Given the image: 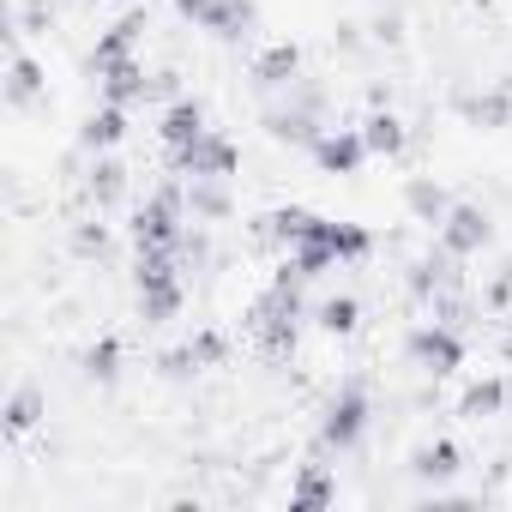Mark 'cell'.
<instances>
[{"instance_id": "44dd1931", "label": "cell", "mask_w": 512, "mask_h": 512, "mask_svg": "<svg viewBox=\"0 0 512 512\" xmlns=\"http://www.w3.org/2000/svg\"><path fill=\"white\" fill-rule=\"evenodd\" d=\"M43 422V392L37 386H19L13 404H7V434H31Z\"/></svg>"}, {"instance_id": "9c48e42d", "label": "cell", "mask_w": 512, "mask_h": 512, "mask_svg": "<svg viewBox=\"0 0 512 512\" xmlns=\"http://www.w3.org/2000/svg\"><path fill=\"white\" fill-rule=\"evenodd\" d=\"M103 73V103H121V109H133V103H145V91H151V79H145V67L127 55V61H109V67H97Z\"/></svg>"}, {"instance_id": "cb8c5ba5", "label": "cell", "mask_w": 512, "mask_h": 512, "mask_svg": "<svg viewBox=\"0 0 512 512\" xmlns=\"http://www.w3.org/2000/svg\"><path fill=\"white\" fill-rule=\"evenodd\" d=\"M121 175H127L121 163H97V169H91V199H97V205L121 199Z\"/></svg>"}, {"instance_id": "7c38bea8", "label": "cell", "mask_w": 512, "mask_h": 512, "mask_svg": "<svg viewBox=\"0 0 512 512\" xmlns=\"http://www.w3.org/2000/svg\"><path fill=\"white\" fill-rule=\"evenodd\" d=\"M187 211H193V217H205V223L229 217V193H223V175H187Z\"/></svg>"}, {"instance_id": "52a82bcc", "label": "cell", "mask_w": 512, "mask_h": 512, "mask_svg": "<svg viewBox=\"0 0 512 512\" xmlns=\"http://www.w3.org/2000/svg\"><path fill=\"white\" fill-rule=\"evenodd\" d=\"M362 157H374L368 139H362V127H338V133H320V139H314V163H320L326 175H356Z\"/></svg>"}, {"instance_id": "ffe728a7", "label": "cell", "mask_w": 512, "mask_h": 512, "mask_svg": "<svg viewBox=\"0 0 512 512\" xmlns=\"http://www.w3.org/2000/svg\"><path fill=\"white\" fill-rule=\"evenodd\" d=\"M314 320H320V332L344 338V332H356L362 308H356V296H332V302H320V308H314Z\"/></svg>"}, {"instance_id": "9a60e30c", "label": "cell", "mask_w": 512, "mask_h": 512, "mask_svg": "<svg viewBox=\"0 0 512 512\" xmlns=\"http://www.w3.org/2000/svg\"><path fill=\"white\" fill-rule=\"evenodd\" d=\"M139 37H145V13H133V19H121L103 43H97V55H91V67H109V61H127L133 49H139Z\"/></svg>"}, {"instance_id": "5bb4252c", "label": "cell", "mask_w": 512, "mask_h": 512, "mask_svg": "<svg viewBox=\"0 0 512 512\" xmlns=\"http://www.w3.org/2000/svg\"><path fill=\"white\" fill-rule=\"evenodd\" d=\"M332 494H338L332 488V470L326 464H308L302 482L290 488V512H320V506H332Z\"/></svg>"}, {"instance_id": "484cf974", "label": "cell", "mask_w": 512, "mask_h": 512, "mask_svg": "<svg viewBox=\"0 0 512 512\" xmlns=\"http://www.w3.org/2000/svg\"><path fill=\"white\" fill-rule=\"evenodd\" d=\"M103 241H109V235H103V223H97V229H79V235H73V247H79V253H103Z\"/></svg>"}, {"instance_id": "ac0fdd59", "label": "cell", "mask_w": 512, "mask_h": 512, "mask_svg": "<svg viewBox=\"0 0 512 512\" xmlns=\"http://www.w3.org/2000/svg\"><path fill=\"white\" fill-rule=\"evenodd\" d=\"M410 470H416L422 482H446V476L458 470V446H452V440H434V446H416V458H410Z\"/></svg>"}, {"instance_id": "8992f818", "label": "cell", "mask_w": 512, "mask_h": 512, "mask_svg": "<svg viewBox=\"0 0 512 512\" xmlns=\"http://www.w3.org/2000/svg\"><path fill=\"white\" fill-rule=\"evenodd\" d=\"M169 169L175 175H235V145L229 139H217V133H205V139H193L187 151H169Z\"/></svg>"}, {"instance_id": "2e32d148", "label": "cell", "mask_w": 512, "mask_h": 512, "mask_svg": "<svg viewBox=\"0 0 512 512\" xmlns=\"http://www.w3.org/2000/svg\"><path fill=\"white\" fill-rule=\"evenodd\" d=\"M362 139H368L374 157H398V151H404V121H398L392 109H374V115L362 121Z\"/></svg>"}, {"instance_id": "d6986e66", "label": "cell", "mask_w": 512, "mask_h": 512, "mask_svg": "<svg viewBox=\"0 0 512 512\" xmlns=\"http://www.w3.org/2000/svg\"><path fill=\"white\" fill-rule=\"evenodd\" d=\"M404 205H410V211H416L422 223H440V217L452 211V199H446V193H440L434 181H410V187H404Z\"/></svg>"}, {"instance_id": "e0dca14e", "label": "cell", "mask_w": 512, "mask_h": 512, "mask_svg": "<svg viewBox=\"0 0 512 512\" xmlns=\"http://www.w3.org/2000/svg\"><path fill=\"white\" fill-rule=\"evenodd\" d=\"M247 25H253V0H217V7H211V19H205L199 31H211V37L235 43V37H241Z\"/></svg>"}, {"instance_id": "277c9868", "label": "cell", "mask_w": 512, "mask_h": 512, "mask_svg": "<svg viewBox=\"0 0 512 512\" xmlns=\"http://www.w3.org/2000/svg\"><path fill=\"white\" fill-rule=\"evenodd\" d=\"M410 362H416L422 374H458V368H464V338H458L446 320H428V326L410 332Z\"/></svg>"}, {"instance_id": "ba28073f", "label": "cell", "mask_w": 512, "mask_h": 512, "mask_svg": "<svg viewBox=\"0 0 512 512\" xmlns=\"http://www.w3.org/2000/svg\"><path fill=\"white\" fill-rule=\"evenodd\" d=\"M157 133H163V145H169V151H187V145H193V139H205L211 127H205V109H199L193 97H175V103L163 109Z\"/></svg>"}, {"instance_id": "7a4b0ae2", "label": "cell", "mask_w": 512, "mask_h": 512, "mask_svg": "<svg viewBox=\"0 0 512 512\" xmlns=\"http://www.w3.org/2000/svg\"><path fill=\"white\" fill-rule=\"evenodd\" d=\"M368 416H374V404H368V386H338V398L326 404V416H320V446L326 452H350L362 434H368Z\"/></svg>"}, {"instance_id": "d4e9b609", "label": "cell", "mask_w": 512, "mask_h": 512, "mask_svg": "<svg viewBox=\"0 0 512 512\" xmlns=\"http://www.w3.org/2000/svg\"><path fill=\"white\" fill-rule=\"evenodd\" d=\"M211 7H217V0H175V13H181V19H193V25H205V19H211Z\"/></svg>"}, {"instance_id": "603a6c76", "label": "cell", "mask_w": 512, "mask_h": 512, "mask_svg": "<svg viewBox=\"0 0 512 512\" xmlns=\"http://www.w3.org/2000/svg\"><path fill=\"white\" fill-rule=\"evenodd\" d=\"M85 374H91V380H115V374H121V344H115V338L91 344V350H85Z\"/></svg>"}, {"instance_id": "4fadbf2b", "label": "cell", "mask_w": 512, "mask_h": 512, "mask_svg": "<svg viewBox=\"0 0 512 512\" xmlns=\"http://www.w3.org/2000/svg\"><path fill=\"white\" fill-rule=\"evenodd\" d=\"M43 97V67L25 55V49H13V61H7V103H37Z\"/></svg>"}, {"instance_id": "8fae6325", "label": "cell", "mask_w": 512, "mask_h": 512, "mask_svg": "<svg viewBox=\"0 0 512 512\" xmlns=\"http://www.w3.org/2000/svg\"><path fill=\"white\" fill-rule=\"evenodd\" d=\"M121 139H127V109H121V103H103V109L85 121V133H79L85 151H109V145H121Z\"/></svg>"}, {"instance_id": "5b68a950", "label": "cell", "mask_w": 512, "mask_h": 512, "mask_svg": "<svg viewBox=\"0 0 512 512\" xmlns=\"http://www.w3.org/2000/svg\"><path fill=\"white\" fill-rule=\"evenodd\" d=\"M488 241H494V223L482 205H452L440 217V253H452V260H476Z\"/></svg>"}, {"instance_id": "3957f363", "label": "cell", "mask_w": 512, "mask_h": 512, "mask_svg": "<svg viewBox=\"0 0 512 512\" xmlns=\"http://www.w3.org/2000/svg\"><path fill=\"white\" fill-rule=\"evenodd\" d=\"M181 205H187V187H157L145 205H139V217H133V241L139 247H181Z\"/></svg>"}, {"instance_id": "7402d4cb", "label": "cell", "mask_w": 512, "mask_h": 512, "mask_svg": "<svg viewBox=\"0 0 512 512\" xmlns=\"http://www.w3.org/2000/svg\"><path fill=\"white\" fill-rule=\"evenodd\" d=\"M506 410V380H476L470 392H464V416H500Z\"/></svg>"}, {"instance_id": "6da1fadb", "label": "cell", "mask_w": 512, "mask_h": 512, "mask_svg": "<svg viewBox=\"0 0 512 512\" xmlns=\"http://www.w3.org/2000/svg\"><path fill=\"white\" fill-rule=\"evenodd\" d=\"M139 314L151 326L181 314V247H139Z\"/></svg>"}, {"instance_id": "30bf717a", "label": "cell", "mask_w": 512, "mask_h": 512, "mask_svg": "<svg viewBox=\"0 0 512 512\" xmlns=\"http://www.w3.org/2000/svg\"><path fill=\"white\" fill-rule=\"evenodd\" d=\"M296 67H302V49H296V43H272L260 61H253V85H260V91H278V85L296 79Z\"/></svg>"}, {"instance_id": "4316f807", "label": "cell", "mask_w": 512, "mask_h": 512, "mask_svg": "<svg viewBox=\"0 0 512 512\" xmlns=\"http://www.w3.org/2000/svg\"><path fill=\"white\" fill-rule=\"evenodd\" d=\"M506 356H512V332H506Z\"/></svg>"}]
</instances>
